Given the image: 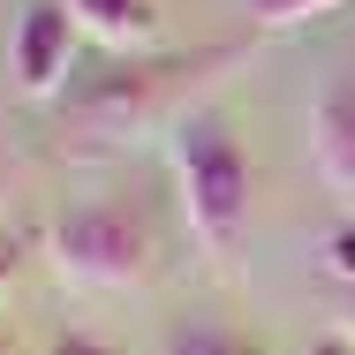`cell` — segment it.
Here are the masks:
<instances>
[{
	"instance_id": "9",
	"label": "cell",
	"mask_w": 355,
	"mask_h": 355,
	"mask_svg": "<svg viewBox=\"0 0 355 355\" xmlns=\"http://www.w3.org/2000/svg\"><path fill=\"white\" fill-rule=\"evenodd\" d=\"M325 265H333V280L355 287V219H340V227L325 234Z\"/></svg>"
},
{
	"instance_id": "3",
	"label": "cell",
	"mask_w": 355,
	"mask_h": 355,
	"mask_svg": "<svg viewBox=\"0 0 355 355\" xmlns=\"http://www.w3.org/2000/svg\"><path fill=\"white\" fill-rule=\"evenodd\" d=\"M46 257H53V280L76 295H114V287H137L151 272V227L137 205H76L69 219H53L46 234Z\"/></svg>"
},
{
	"instance_id": "2",
	"label": "cell",
	"mask_w": 355,
	"mask_h": 355,
	"mask_svg": "<svg viewBox=\"0 0 355 355\" xmlns=\"http://www.w3.org/2000/svg\"><path fill=\"white\" fill-rule=\"evenodd\" d=\"M166 159H174V197L189 219V242L205 257H234L250 234V159L227 129V114L197 106L166 129Z\"/></svg>"
},
{
	"instance_id": "5",
	"label": "cell",
	"mask_w": 355,
	"mask_h": 355,
	"mask_svg": "<svg viewBox=\"0 0 355 355\" xmlns=\"http://www.w3.org/2000/svg\"><path fill=\"white\" fill-rule=\"evenodd\" d=\"M76 31L83 38H98L106 53H129V61H144L151 46H159V0H69Z\"/></svg>"
},
{
	"instance_id": "13",
	"label": "cell",
	"mask_w": 355,
	"mask_h": 355,
	"mask_svg": "<svg viewBox=\"0 0 355 355\" xmlns=\"http://www.w3.org/2000/svg\"><path fill=\"white\" fill-rule=\"evenodd\" d=\"M310 355H355V348H348V340H318Z\"/></svg>"
},
{
	"instance_id": "12",
	"label": "cell",
	"mask_w": 355,
	"mask_h": 355,
	"mask_svg": "<svg viewBox=\"0 0 355 355\" xmlns=\"http://www.w3.org/2000/svg\"><path fill=\"white\" fill-rule=\"evenodd\" d=\"M340 340L355 348V287H348V310H340Z\"/></svg>"
},
{
	"instance_id": "6",
	"label": "cell",
	"mask_w": 355,
	"mask_h": 355,
	"mask_svg": "<svg viewBox=\"0 0 355 355\" xmlns=\"http://www.w3.org/2000/svg\"><path fill=\"white\" fill-rule=\"evenodd\" d=\"M310 159L325 174V189L355 197V83H333L310 114Z\"/></svg>"
},
{
	"instance_id": "11",
	"label": "cell",
	"mask_w": 355,
	"mask_h": 355,
	"mask_svg": "<svg viewBox=\"0 0 355 355\" xmlns=\"http://www.w3.org/2000/svg\"><path fill=\"white\" fill-rule=\"evenodd\" d=\"M15 272H23V242L0 234V287H15Z\"/></svg>"
},
{
	"instance_id": "14",
	"label": "cell",
	"mask_w": 355,
	"mask_h": 355,
	"mask_svg": "<svg viewBox=\"0 0 355 355\" xmlns=\"http://www.w3.org/2000/svg\"><path fill=\"white\" fill-rule=\"evenodd\" d=\"M0 355H8V348H0Z\"/></svg>"
},
{
	"instance_id": "10",
	"label": "cell",
	"mask_w": 355,
	"mask_h": 355,
	"mask_svg": "<svg viewBox=\"0 0 355 355\" xmlns=\"http://www.w3.org/2000/svg\"><path fill=\"white\" fill-rule=\"evenodd\" d=\"M46 355H114V348L91 340V333H61V340H46Z\"/></svg>"
},
{
	"instance_id": "1",
	"label": "cell",
	"mask_w": 355,
	"mask_h": 355,
	"mask_svg": "<svg viewBox=\"0 0 355 355\" xmlns=\"http://www.w3.org/2000/svg\"><path fill=\"white\" fill-rule=\"evenodd\" d=\"M234 61V46H197V53H159V61H129V69L98 76V83H83L61 98V144L69 151H121V144H137L144 129H174L182 114H174V98L197 83V76H212Z\"/></svg>"
},
{
	"instance_id": "8",
	"label": "cell",
	"mask_w": 355,
	"mask_h": 355,
	"mask_svg": "<svg viewBox=\"0 0 355 355\" xmlns=\"http://www.w3.org/2000/svg\"><path fill=\"white\" fill-rule=\"evenodd\" d=\"M159 355H257V348H250V340H234V333H212V325H205V333H174Z\"/></svg>"
},
{
	"instance_id": "4",
	"label": "cell",
	"mask_w": 355,
	"mask_h": 355,
	"mask_svg": "<svg viewBox=\"0 0 355 355\" xmlns=\"http://www.w3.org/2000/svg\"><path fill=\"white\" fill-rule=\"evenodd\" d=\"M76 31L69 0H31L15 38H8V69H15V91L23 98H69V76H76Z\"/></svg>"
},
{
	"instance_id": "7",
	"label": "cell",
	"mask_w": 355,
	"mask_h": 355,
	"mask_svg": "<svg viewBox=\"0 0 355 355\" xmlns=\"http://www.w3.org/2000/svg\"><path fill=\"white\" fill-rule=\"evenodd\" d=\"M325 8H340V0H250V23L257 31H287V23H310Z\"/></svg>"
}]
</instances>
